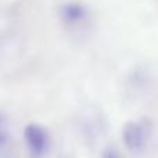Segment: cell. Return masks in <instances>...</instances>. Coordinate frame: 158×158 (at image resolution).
<instances>
[{
	"label": "cell",
	"mask_w": 158,
	"mask_h": 158,
	"mask_svg": "<svg viewBox=\"0 0 158 158\" xmlns=\"http://www.w3.org/2000/svg\"><path fill=\"white\" fill-rule=\"evenodd\" d=\"M151 132L153 129L148 121H136V122L126 123L122 133L125 146L131 151H136V153L144 150L151 139Z\"/></svg>",
	"instance_id": "cell-1"
},
{
	"label": "cell",
	"mask_w": 158,
	"mask_h": 158,
	"mask_svg": "<svg viewBox=\"0 0 158 158\" xmlns=\"http://www.w3.org/2000/svg\"><path fill=\"white\" fill-rule=\"evenodd\" d=\"M25 142L28 144L31 154L35 158H42L49 148V135L42 125L29 123L25 126L24 131Z\"/></svg>",
	"instance_id": "cell-2"
},
{
	"label": "cell",
	"mask_w": 158,
	"mask_h": 158,
	"mask_svg": "<svg viewBox=\"0 0 158 158\" xmlns=\"http://www.w3.org/2000/svg\"><path fill=\"white\" fill-rule=\"evenodd\" d=\"M61 19L68 27H78L89 19V8L79 2H69L61 6Z\"/></svg>",
	"instance_id": "cell-3"
},
{
	"label": "cell",
	"mask_w": 158,
	"mask_h": 158,
	"mask_svg": "<svg viewBox=\"0 0 158 158\" xmlns=\"http://www.w3.org/2000/svg\"><path fill=\"white\" fill-rule=\"evenodd\" d=\"M7 137H8V133H7V125H6V119L0 115V150L4 147L6 142H7Z\"/></svg>",
	"instance_id": "cell-4"
},
{
	"label": "cell",
	"mask_w": 158,
	"mask_h": 158,
	"mask_svg": "<svg viewBox=\"0 0 158 158\" xmlns=\"http://www.w3.org/2000/svg\"><path fill=\"white\" fill-rule=\"evenodd\" d=\"M103 158H119V154L117 153L115 148H107L103 153Z\"/></svg>",
	"instance_id": "cell-5"
}]
</instances>
